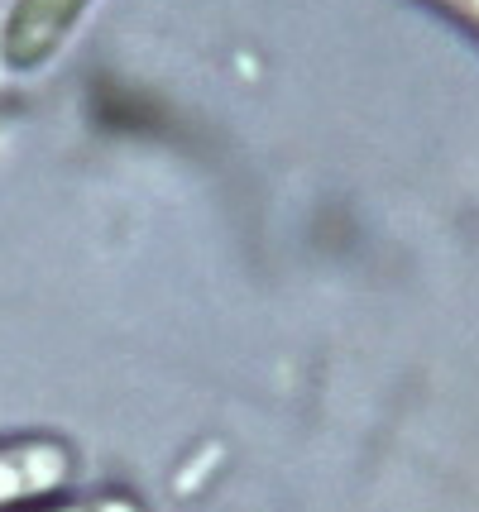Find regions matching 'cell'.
I'll return each mask as SVG.
<instances>
[{"instance_id":"1","label":"cell","mask_w":479,"mask_h":512,"mask_svg":"<svg viewBox=\"0 0 479 512\" xmlns=\"http://www.w3.org/2000/svg\"><path fill=\"white\" fill-rule=\"evenodd\" d=\"M63 450L53 446H20V450H0V508L20 503V498H39L44 489H53L63 479Z\"/></svg>"},{"instance_id":"2","label":"cell","mask_w":479,"mask_h":512,"mask_svg":"<svg viewBox=\"0 0 479 512\" xmlns=\"http://www.w3.org/2000/svg\"><path fill=\"white\" fill-rule=\"evenodd\" d=\"M63 512H135V508H125V503H96V508H63Z\"/></svg>"},{"instance_id":"3","label":"cell","mask_w":479,"mask_h":512,"mask_svg":"<svg viewBox=\"0 0 479 512\" xmlns=\"http://www.w3.org/2000/svg\"><path fill=\"white\" fill-rule=\"evenodd\" d=\"M451 5H460V10H479V0H451Z\"/></svg>"}]
</instances>
